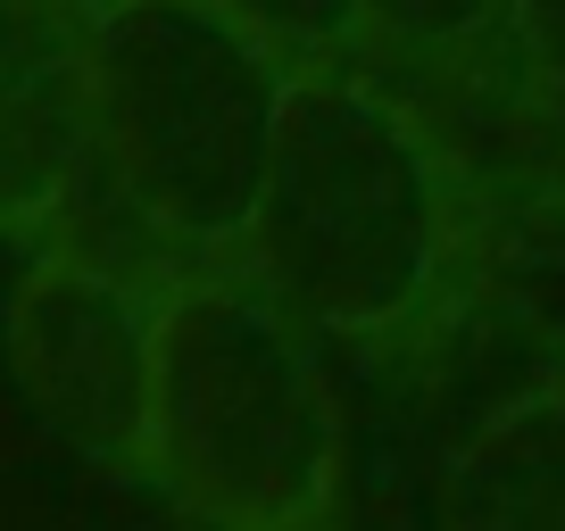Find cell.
<instances>
[{"label":"cell","mask_w":565,"mask_h":531,"mask_svg":"<svg viewBox=\"0 0 565 531\" xmlns=\"http://www.w3.org/2000/svg\"><path fill=\"white\" fill-rule=\"evenodd\" d=\"M508 58H515V91H524V108L565 142V0H515Z\"/></svg>","instance_id":"obj_9"},{"label":"cell","mask_w":565,"mask_h":531,"mask_svg":"<svg viewBox=\"0 0 565 531\" xmlns=\"http://www.w3.org/2000/svg\"><path fill=\"white\" fill-rule=\"evenodd\" d=\"M466 258V175L366 58L300 67L242 266L324 340L407 333Z\"/></svg>","instance_id":"obj_1"},{"label":"cell","mask_w":565,"mask_h":531,"mask_svg":"<svg viewBox=\"0 0 565 531\" xmlns=\"http://www.w3.org/2000/svg\"><path fill=\"white\" fill-rule=\"evenodd\" d=\"M92 199H125L92 142L75 42L58 58H0V225L34 249H67V225Z\"/></svg>","instance_id":"obj_5"},{"label":"cell","mask_w":565,"mask_h":531,"mask_svg":"<svg viewBox=\"0 0 565 531\" xmlns=\"http://www.w3.org/2000/svg\"><path fill=\"white\" fill-rule=\"evenodd\" d=\"M159 291L100 258H75V249H34L25 274L9 283V307H0L18 390L100 474H141L150 465Z\"/></svg>","instance_id":"obj_4"},{"label":"cell","mask_w":565,"mask_h":531,"mask_svg":"<svg viewBox=\"0 0 565 531\" xmlns=\"http://www.w3.org/2000/svg\"><path fill=\"white\" fill-rule=\"evenodd\" d=\"M441 531H565V382L499 399L458 441Z\"/></svg>","instance_id":"obj_6"},{"label":"cell","mask_w":565,"mask_h":531,"mask_svg":"<svg viewBox=\"0 0 565 531\" xmlns=\"http://www.w3.org/2000/svg\"><path fill=\"white\" fill-rule=\"evenodd\" d=\"M242 25H258L291 67H341V58H366V18L358 0H225ZM374 67V58H366Z\"/></svg>","instance_id":"obj_8"},{"label":"cell","mask_w":565,"mask_h":531,"mask_svg":"<svg viewBox=\"0 0 565 531\" xmlns=\"http://www.w3.org/2000/svg\"><path fill=\"white\" fill-rule=\"evenodd\" d=\"M366 18V58H407V67H508L515 0H358Z\"/></svg>","instance_id":"obj_7"},{"label":"cell","mask_w":565,"mask_h":531,"mask_svg":"<svg viewBox=\"0 0 565 531\" xmlns=\"http://www.w3.org/2000/svg\"><path fill=\"white\" fill-rule=\"evenodd\" d=\"M209 531H317L341 474V408L308 333L249 266H200L159 291L150 465Z\"/></svg>","instance_id":"obj_2"},{"label":"cell","mask_w":565,"mask_h":531,"mask_svg":"<svg viewBox=\"0 0 565 531\" xmlns=\"http://www.w3.org/2000/svg\"><path fill=\"white\" fill-rule=\"evenodd\" d=\"M67 42L125 208L175 249H242L300 67L225 0H108Z\"/></svg>","instance_id":"obj_3"},{"label":"cell","mask_w":565,"mask_h":531,"mask_svg":"<svg viewBox=\"0 0 565 531\" xmlns=\"http://www.w3.org/2000/svg\"><path fill=\"white\" fill-rule=\"evenodd\" d=\"M25 9H42V18H58V25L75 34V25H84L92 9H108V0H25Z\"/></svg>","instance_id":"obj_10"}]
</instances>
